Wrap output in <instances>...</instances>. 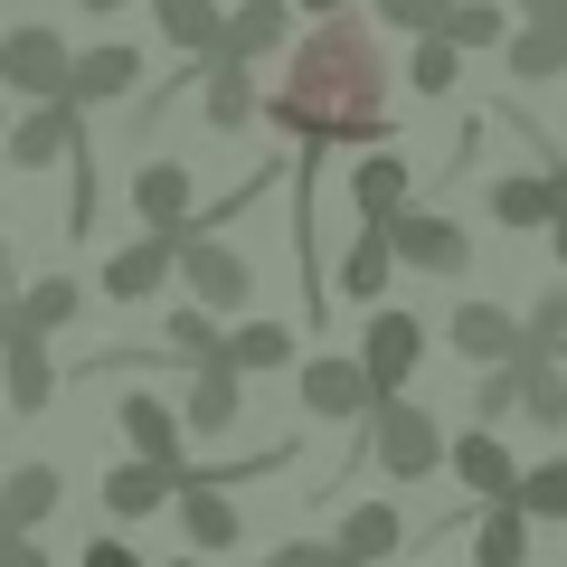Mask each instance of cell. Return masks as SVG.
I'll list each match as a JSON object with an SVG mask.
<instances>
[{
    "label": "cell",
    "mask_w": 567,
    "mask_h": 567,
    "mask_svg": "<svg viewBox=\"0 0 567 567\" xmlns=\"http://www.w3.org/2000/svg\"><path fill=\"white\" fill-rule=\"evenodd\" d=\"M265 123L293 133L303 162H331L341 142L388 152V123H398V76H388L379 20L341 10V20H312L303 39L284 48V76L265 85Z\"/></svg>",
    "instance_id": "1"
},
{
    "label": "cell",
    "mask_w": 567,
    "mask_h": 567,
    "mask_svg": "<svg viewBox=\"0 0 567 567\" xmlns=\"http://www.w3.org/2000/svg\"><path fill=\"white\" fill-rule=\"evenodd\" d=\"M369 454H379L388 483H435V473H445V454H454V435L425 416L416 398H388L379 416H369Z\"/></svg>",
    "instance_id": "2"
},
{
    "label": "cell",
    "mask_w": 567,
    "mask_h": 567,
    "mask_svg": "<svg viewBox=\"0 0 567 567\" xmlns=\"http://www.w3.org/2000/svg\"><path fill=\"white\" fill-rule=\"evenodd\" d=\"M66 76H76V48H66L48 20L0 29V95H20V104H66Z\"/></svg>",
    "instance_id": "3"
},
{
    "label": "cell",
    "mask_w": 567,
    "mask_h": 567,
    "mask_svg": "<svg viewBox=\"0 0 567 567\" xmlns=\"http://www.w3.org/2000/svg\"><path fill=\"white\" fill-rule=\"evenodd\" d=\"M293 398H303L312 425H369L379 416V388H369L360 350H312V360L293 369Z\"/></svg>",
    "instance_id": "4"
},
{
    "label": "cell",
    "mask_w": 567,
    "mask_h": 567,
    "mask_svg": "<svg viewBox=\"0 0 567 567\" xmlns=\"http://www.w3.org/2000/svg\"><path fill=\"white\" fill-rule=\"evenodd\" d=\"M388 246H398V275H435V284H454L473 265V237H464V218H445V208H398L388 218Z\"/></svg>",
    "instance_id": "5"
},
{
    "label": "cell",
    "mask_w": 567,
    "mask_h": 567,
    "mask_svg": "<svg viewBox=\"0 0 567 567\" xmlns=\"http://www.w3.org/2000/svg\"><path fill=\"white\" fill-rule=\"evenodd\" d=\"M360 369H369V388H379V406L388 398H406V379L425 369V322L406 303H379L360 322Z\"/></svg>",
    "instance_id": "6"
},
{
    "label": "cell",
    "mask_w": 567,
    "mask_h": 567,
    "mask_svg": "<svg viewBox=\"0 0 567 567\" xmlns=\"http://www.w3.org/2000/svg\"><path fill=\"white\" fill-rule=\"evenodd\" d=\"M181 293H189L199 312H218V322H227V312L256 303V265H246L227 237H181Z\"/></svg>",
    "instance_id": "7"
},
{
    "label": "cell",
    "mask_w": 567,
    "mask_h": 567,
    "mask_svg": "<svg viewBox=\"0 0 567 567\" xmlns=\"http://www.w3.org/2000/svg\"><path fill=\"white\" fill-rule=\"evenodd\" d=\"M133 218L142 237H199V181H189V162H171V152H152V162L133 171Z\"/></svg>",
    "instance_id": "8"
},
{
    "label": "cell",
    "mask_w": 567,
    "mask_h": 567,
    "mask_svg": "<svg viewBox=\"0 0 567 567\" xmlns=\"http://www.w3.org/2000/svg\"><path fill=\"white\" fill-rule=\"evenodd\" d=\"M114 425H123V445H133L142 464H171V473H181V492H189V425H181V406H171V398L133 388V398L114 406Z\"/></svg>",
    "instance_id": "9"
},
{
    "label": "cell",
    "mask_w": 567,
    "mask_h": 567,
    "mask_svg": "<svg viewBox=\"0 0 567 567\" xmlns=\"http://www.w3.org/2000/svg\"><path fill=\"white\" fill-rule=\"evenodd\" d=\"M445 341L464 350L473 369H511V360H520V350H529V331L511 322V312L492 303V293H464V303L445 312Z\"/></svg>",
    "instance_id": "10"
},
{
    "label": "cell",
    "mask_w": 567,
    "mask_h": 567,
    "mask_svg": "<svg viewBox=\"0 0 567 567\" xmlns=\"http://www.w3.org/2000/svg\"><path fill=\"white\" fill-rule=\"evenodd\" d=\"M76 142H85L76 104H29V114L10 123V142H0V162L10 171H58V162H76Z\"/></svg>",
    "instance_id": "11"
},
{
    "label": "cell",
    "mask_w": 567,
    "mask_h": 567,
    "mask_svg": "<svg viewBox=\"0 0 567 567\" xmlns=\"http://www.w3.org/2000/svg\"><path fill=\"white\" fill-rule=\"evenodd\" d=\"M171 284H181V246L171 237H133V246H114V256H104V303H152V293H171Z\"/></svg>",
    "instance_id": "12"
},
{
    "label": "cell",
    "mask_w": 567,
    "mask_h": 567,
    "mask_svg": "<svg viewBox=\"0 0 567 567\" xmlns=\"http://www.w3.org/2000/svg\"><path fill=\"white\" fill-rule=\"evenodd\" d=\"M293 39H303V10H293V0H237V10H227V48H218V66L284 58Z\"/></svg>",
    "instance_id": "13"
},
{
    "label": "cell",
    "mask_w": 567,
    "mask_h": 567,
    "mask_svg": "<svg viewBox=\"0 0 567 567\" xmlns=\"http://www.w3.org/2000/svg\"><path fill=\"white\" fill-rule=\"evenodd\" d=\"M123 95H142V48H133V39H95V48H76L66 104H76V114H95V104H123Z\"/></svg>",
    "instance_id": "14"
},
{
    "label": "cell",
    "mask_w": 567,
    "mask_h": 567,
    "mask_svg": "<svg viewBox=\"0 0 567 567\" xmlns=\"http://www.w3.org/2000/svg\"><path fill=\"white\" fill-rule=\"evenodd\" d=\"M445 473L473 492V502H520V473H529V464H511V445L492 435V425H464L454 454H445Z\"/></svg>",
    "instance_id": "15"
},
{
    "label": "cell",
    "mask_w": 567,
    "mask_h": 567,
    "mask_svg": "<svg viewBox=\"0 0 567 567\" xmlns=\"http://www.w3.org/2000/svg\"><path fill=\"white\" fill-rule=\"evenodd\" d=\"M341 303H360V312H379L388 293H398V246H388V227H369L360 218V237H350V256H341Z\"/></svg>",
    "instance_id": "16"
},
{
    "label": "cell",
    "mask_w": 567,
    "mask_h": 567,
    "mask_svg": "<svg viewBox=\"0 0 567 567\" xmlns=\"http://www.w3.org/2000/svg\"><path fill=\"white\" fill-rule=\"evenodd\" d=\"M152 29H162L189 66H218V48H227V0H152Z\"/></svg>",
    "instance_id": "17"
},
{
    "label": "cell",
    "mask_w": 567,
    "mask_h": 567,
    "mask_svg": "<svg viewBox=\"0 0 567 567\" xmlns=\"http://www.w3.org/2000/svg\"><path fill=\"white\" fill-rule=\"evenodd\" d=\"M181 502V473L171 464H142V454H123V464H104V511L114 520H152V511Z\"/></svg>",
    "instance_id": "18"
},
{
    "label": "cell",
    "mask_w": 567,
    "mask_h": 567,
    "mask_svg": "<svg viewBox=\"0 0 567 567\" xmlns=\"http://www.w3.org/2000/svg\"><path fill=\"white\" fill-rule=\"evenodd\" d=\"M350 208H360L369 227H388L398 208H416V171H406V152H360V171H350Z\"/></svg>",
    "instance_id": "19"
},
{
    "label": "cell",
    "mask_w": 567,
    "mask_h": 567,
    "mask_svg": "<svg viewBox=\"0 0 567 567\" xmlns=\"http://www.w3.org/2000/svg\"><path fill=\"white\" fill-rule=\"evenodd\" d=\"M246 416V379H237V369H189V379H181V425H189V435H227V425H237Z\"/></svg>",
    "instance_id": "20"
},
{
    "label": "cell",
    "mask_w": 567,
    "mask_h": 567,
    "mask_svg": "<svg viewBox=\"0 0 567 567\" xmlns=\"http://www.w3.org/2000/svg\"><path fill=\"white\" fill-rule=\"evenodd\" d=\"M331 539H341V558H350V567H388V558L406 548V511H398V502H350Z\"/></svg>",
    "instance_id": "21"
},
{
    "label": "cell",
    "mask_w": 567,
    "mask_h": 567,
    "mask_svg": "<svg viewBox=\"0 0 567 567\" xmlns=\"http://www.w3.org/2000/svg\"><path fill=\"white\" fill-rule=\"evenodd\" d=\"M0 398H10V416H39V406L58 398V360H48V331H20V341L0 350Z\"/></svg>",
    "instance_id": "22"
},
{
    "label": "cell",
    "mask_w": 567,
    "mask_h": 567,
    "mask_svg": "<svg viewBox=\"0 0 567 567\" xmlns=\"http://www.w3.org/2000/svg\"><path fill=\"white\" fill-rule=\"evenodd\" d=\"M58 502H66V473L58 464H10V473H0V529H29V539H39V520Z\"/></svg>",
    "instance_id": "23"
},
{
    "label": "cell",
    "mask_w": 567,
    "mask_h": 567,
    "mask_svg": "<svg viewBox=\"0 0 567 567\" xmlns=\"http://www.w3.org/2000/svg\"><path fill=\"white\" fill-rule=\"evenodd\" d=\"M256 114H265L256 66H208V76H199V123H208V133H246Z\"/></svg>",
    "instance_id": "24"
},
{
    "label": "cell",
    "mask_w": 567,
    "mask_h": 567,
    "mask_svg": "<svg viewBox=\"0 0 567 567\" xmlns=\"http://www.w3.org/2000/svg\"><path fill=\"white\" fill-rule=\"evenodd\" d=\"M171 511H181V539L199 548V558H218V548H237V539H246V511L227 502V492H208V483H189Z\"/></svg>",
    "instance_id": "25"
},
{
    "label": "cell",
    "mask_w": 567,
    "mask_h": 567,
    "mask_svg": "<svg viewBox=\"0 0 567 567\" xmlns=\"http://www.w3.org/2000/svg\"><path fill=\"white\" fill-rule=\"evenodd\" d=\"M529 529H539V520H529L520 502H483V511H473V548H464V558L473 567H529Z\"/></svg>",
    "instance_id": "26"
},
{
    "label": "cell",
    "mask_w": 567,
    "mask_h": 567,
    "mask_svg": "<svg viewBox=\"0 0 567 567\" xmlns=\"http://www.w3.org/2000/svg\"><path fill=\"white\" fill-rule=\"evenodd\" d=\"M293 350H303L293 322H265V312L227 322V369H237V379H256V369H293Z\"/></svg>",
    "instance_id": "27"
},
{
    "label": "cell",
    "mask_w": 567,
    "mask_h": 567,
    "mask_svg": "<svg viewBox=\"0 0 567 567\" xmlns=\"http://www.w3.org/2000/svg\"><path fill=\"white\" fill-rule=\"evenodd\" d=\"M483 208H492L502 227H520V237H529V227L558 218V181H548V171H511V181L483 189Z\"/></svg>",
    "instance_id": "28"
},
{
    "label": "cell",
    "mask_w": 567,
    "mask_h": 567,
    "mask_svg": "<svg viewBox=\"0 0 567 567\" xmlns=\"http://www.w3.org/2000/svg\"><path fill=\"white\" fill-rule=\"evenodd\" d=\"M520 416L539 425V435H567V369L558 360H539V350H520Z\"/></svg>",
    "instance_id": "29"
},
{
    "label": "cell",
    "mask_w": 567,
    "mask_h": 567,
    "mask_svg": "<svg viewBox=\"0 0 567 567\" xmlns=\"http://www.w3.org/2000/svg\"><path fill=\"white\" fill-rule=\"evenodd\" d=\"M162 350H171V360H189V369H218L227 360V322H218V312H199V303H181L162 322Z\"/></svg>",
    "instance_id": "30"
},
{
    "label": "cell",
    "mask_w": 567,
    "mask_h": 567,
    "mask_svg": "<svg viewBox=\"0 0 567 567\" xmlns=\"http://www.w3.org/2000/svg\"><path fill=\"white\" fill-rule=\"evenodd\" d=\"M10 303H20L29 331H66V322L85 312V284H76V275H39V284H20Z\"/></svg>",
    "instance_id": "31"
},
{
    "label": "cell",
    "mask_w": 567,
    "mask_h": 567,
    "mask_svg": "<svg viewBox=\"0 0 567 567\" xmlns=\"http://www.w3.org/2000/svg\"><path fill=\"white\" fill-rule=\"evenodd\" d=\"M502 66H511L520 85H558V76H567V29H511Z\"/></svg>",
    "instance_id": "32"
},
{
    "label": "cell",
    "mask_w": 567,
    "mask_h": 567,
    "mask_svg": "<svg viewBox=\"0 0 567 567\" xmlns=\"http://www.w3.org/2000/svg\"><path fill=\"white\" fill-rule=\"evenodd\" d=\"M445 39L464 48V58H492V48H511V10H502V0H454Z\"/></svg>",
    "instance_id": "33"
},
{
    "label": "cell",
    "mask_w": 567,
    "mask_h": 567,
    "mask_svg": "<svg viewBox=\"0 0 567 567\" xmlns=\"http://www.w3.org/2000/svg\"><path fill=\"white\" fill-rule=\"evenodd\" d=\"M464 85V48L454 39H416L406 48V95H454Z\"/></svg>",
    "instance_id": "34"
},
{
    "label": "cell",
    "mask_w": 567,
    "mask_h": 567,
    "mask_svg": "<svg viewBox=\"0 0 567 567\" xmlns=\"http://www.w3.org/2000/svg\"><path fill=\"white\" fill-rule=\"evenodd\" d=\"M445 10H454V0H369V20H379L388 39H406V48H416V39H445Z\"/></svg>",
    "instance_id": "35"
},
{
    "label": "cell",
    "mask_w": 567,
    "mask_h": 567,
    "mask_svg": "<svg viewBox=\"0 0 567 567\" xmlns=\"http://www.w3.org/2000/svg\"><path fill=\"white\" fill-rule=\"evenodd\" d=\"M520 511L529 520H567V454H548V464L520 473Z\"/></svg>",
    "instance_id": "36"
},
{
    "label": "cell",
    "mask_w": 567,
    "mask_h": 567,
    "mask_svg": "<svg viewBox=\"0 0 567 567\" xmlns=\"http://www.w3.org/2000/svg\"><path fill=\"white\" fill-rule=\"evenodd\" d=\"M502 416H520V369H473V425L502 435Z\"/></svg>",
    "instance_id": "37"
},
{
    "label": "cell",
    "mask_w": 567,
    "mask_h": 567,
    "mask_svg": "<svg viewBox=\"0 0 567 567\" xmlns=\"http://www.w3.org/2000/svg\"><path fill=\"white\" fill-rule=\"evenodd\" d=\"M520 331H529V350H539V360H558V350H567V284H548L539 303L520 312Z\"/></svg>",
    "instance_id": "38"
},
{
    "label": "cell",
    "mask_w": 567,
    "mask_h": 567,
    "mask_svg": "<svg viewBox=\"0 0 567 567\" xmlns=\"http://www.w3.org/2000/svg\"><path fill=\"white\" fill-rule=\"evenodd\" d=\"M265 567H350V558H341V539H284V548H265Z\"/></svg>",
    "instance_id": "39"
},
{
    "label": "cell",
    "mask_w": 567,
    "mask_h": 567,
    "mask_svg": "<svg viewBox=\"0 0 567 567\" xmlns=\"http://www.w3.org/2000/svg\"><path fill=\"white\" fill-rule=\"evenodd\" d=\"M0 567H48V548L29 529H0Z\"/></svg>",
    "instance_id": "40"
},
{
    "label": "cell",
    "mask_w": 567,
    "mask_h": 567,
    "mask_svg": "<svg viewBox=\"0 0 567 567\" xmlns=\"http://www.w3.org/2000/svg\"><path fill=\"white\" fill-rule=\"evenodd\" d=\"M76 567H142V558H133V548H123V539H104V529H95V539H85V558H76Z\"/></svg>",
    "instance_id": "41"
},
{
    "label": "cell",
    "mask_w": 567,
    "mask_h": 567,
    "mask_svg": "<svg viewBox=\"0 0 567 567\" xmlns=\"http://www.w3.org/2000/svg\"><path fill=\"white\" fill-rule=\"evenodd\" d=\"M520 10V29H567V0H511Z\"/></svg>",
    "instance_id": "42"
},
{
    "label": "cell",
    "mask_w": 567,
    "mask_h": 567,
    "mask_svg": "<svg viewBox=\"0 0 567 567\" xmlns=\"http://www.w3.org/2000/svg\"><path fill=\"white\" fill-rule=\"evenodd\" d=\"M20 331H29V322H20V303H10V293H0V350L20 341Z\"/></svg>",
    "instance_id": "43"
},
{
    "label": "cell",
    "mask_w": 567,
    "mask_h": 567,
    "mask_svg": "<svg viewBox=\"0 0 567 567\" xmlns=\"http://www.w3.org/2000/svg\"><path fill=\"white\" fill-rule=\"evenodd\" d=\"M548 246H558V275H567V199H558V218H548Z\"/></svg>",
    "instance_id": "44"
},
{
    "label": "cell",
    "mask_w": 567,
    "mask_h": 567,
    "mask_svg": "<svg viewBox=\"0 0 567 567\" xmlns=\"http://www.w3.org/2000/svg\"><path fill=\"white\" fill-rule=\"evenodd\" d=\"M293 10H303V20H341L350 0H293Z\"/></svg>",
    "instance_id": "45"
},
{
    "label": "cell",
    "mask_w": 567,
    "mask_h": 567,
    "mask_svg": "<svg viewBox=\"0 0 567 567\" xmlns=\"http://www.w3.org/2000/svg\"><path fill=\"white\" fill-rule=\"evenodd\" d=\"M548 181H558V199H567V142H548Z\"/></svg>",
    "instance_id": "46"
},
{
    "label": "cell",
    "mask_w": 567,
    "mask_h": 567,
    "mask_svg": "<svg viewBox=\"0 0 567 567\" xmlns=\"http://www.w3.org/2000/svg\"><path fill=\"white\" fill-rule=\"evenodd\" d=\"M76 10H95V20H104V10H123V0H76Z\"/></svg>",
    "instance_id": "47"
},
{
    "label": "cell",
    "mask_w": 567,
    "mask_h": 567,
    "mask_svg": "<svg viewBox=\"0 0 567 567\" xmlns=\"http://www.w3.org/2000/svg\"><path fill=\"white\" fill-rule=\"evenodd\" d=\"M10 123H20V114H10V95H0V142H10Z\"/></svg>",
    "instance_id": "48"
},
{
    "label": "cell",
    "mask_w": 567,
    "mask_h": 567,
    "mask_svg": "<svg viewBox=\"0 0 567 567\" xmlns=\"http://www.w3.org/2000/svg\"><path fill=\"white\" fill-rule=\"evenodd\" d=\"M162 567H208V558H162Z\"/></svg>",
    "instance_id": "49"
}]
</instances>
